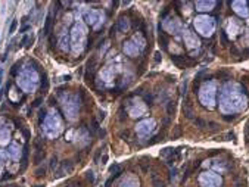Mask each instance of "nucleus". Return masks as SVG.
<instances>
[{
    "label": "nucleus",
    "mask_w": 249,
    "mask_h": 187,
    "mask_svg": "<svg viewBox=\"0 0 249 187\" xmlns=\"http://www.w3.org/2000/svg\"><path fill=\"white\" fill-rule=\"evenodd\" d=\"M16 25H18V21H16V19H13L12 25H10V28H9V34H13V33H15V30H16Z\"/></svg>",
    "instance_id": "c85d7f7f"
},
{
    "label": "nucleus",
    "mask_w": 249,
    "mask_h": 187,
    "mask_svg": "<svg viewBox=\"0 0 249 187\" xmlns=\"http://www.w3.org/2000/svg\"><path fill=\"white\" fill-rule=\"evenodd\" d=\"M86 174H87V175H86V177H87V180H89L91 184H93V183H94V174H93V171H87Z\"/></svg>",
    "instance_id": "c756f323"
},
{
    "label": "nucleus",
    "mask_w": 249,
    "mask_h": 187,
    "mask_svg": "<svg viewBox=\"0 0 249 187\" xmlns=\"http://www.w3.org/2000/svg\"><path fill=\"white\" fill-rule=\"evenodd\" d=\"M34 187H44L43 184H37V186H34Z\"/></svg>",
    "instance_id": "09e8293b"
},
{
    "label": "nucleus",
    "mask_w": 249,
    "mask_h": 187,
    "mask_svg": "<svg viewBox=\"0 0 249 187\" xmlns=\"http://www.w3.org/2000/svg\"><path fill=\"white\" fill-rule=\"evenodd\" d=\"M184 41H186V44H187V47L189 49H193V47H199V40H198V37L193 34L192 31H189V30H186L184 31Z\"/></svg>",
    "instance_id": "6e6552de"
},
{
    "label": "nucleus",
    "mask_w": 249,
    "mask_h": 187,
    "mask_svg": "<svg viewBox=\"0 0 249 187\" xmlns=\"http://www.w3.org/2000/svg\"><path fill=\"white\" fill-rule=\"evenodd\" d=\"M9 155H10V158H13V159H19V155H21L19 147H18L16 145H12L9 147Z\"/></svg>",
    "instance_id": "dca6fc26"
},
{
    "label": "nucleus",
    "mask_w": 249,
    "mask_h": 187,
    "mask_svg": "<svg viewBox=\"0 0 249 187\" xmlns=\"http://www.w3.org/2000/svg\"><path fill=\"white\" fill-rule=\"evenodd\" d=\"M218 77H220V78H224V80H229L230 74H229L227 71H221V72H218Z\"/></svg>",
    "instance_id": "2f4dec72"
},
{
    "label": "nucleus",
    "mask_w": 249,
    "mask_h": 187,
    "mask_svg": "<svg viewBox=\"0 0 249 187\" xmlns=\"http://www.w3.org/2000/svg\"><path fill=\"white\" fill-rule=\"evenodd\" d=\"M175 172H177L175 170H171V171H170V180H173V178L175 177Z\"/></svg>",
    "instance_id": "a19ab883"
},
{
    "label": "nucleus",
    "mask_w": 249,
    "mask_h": 187,
    "mask_svg": "<svg viewBox=\"0 0 249 187\" xmlns=\"http://www.w3.org/2000/svg\"><path fill=\"white\" fill-rule=\"evenodd\" d=\"M171 60L174 62L177 67H180V68L186 65V58H184V56H177V55H173V56H171Z\"/></svg>",
    "instance_id": "f3484780"
},
{
    "label": "nucleus",
    "mask_w": 249,
    "mask_h": 187,
    "mask_svg": "<svg viewBox=\"0 0 249 187\" xmlns=\"http://www.w3.org/2000/svg\"><path fill=\"white\" fill-rule=\"evenodd\" d=\"M159 60H161V53H155V62L159 63Z\"/></svg>",
    "instance_id": "79ce46f5"
},
{
    "label": "nucleus",
    "mask_w": 249,
    "mask_h": 187,
    "mask_svg": "<svg viewBox=\"0 0 249 187\" xmlns=\"http://www.w3.org/2000/svg\"><path fill=\"white\" fill-rule=\"evenodd\" d=\"M84 19L87 21V24H90V25H94V24L99 21V13H97L96 10L90 9V10H87V12L84 13Z\"/></svg>",
    "instance_id": "9b49d317"
},
{
    "label": "nucleus",
    "mask_w": 249,
    "mask_h": 187,
    "mask_svg": "<svg viewBox=\"0 0 249 187\" xmlns=\"http://www.w3.org/2000/svg\"><path fill=\"white\" fill-rule=\"evenodd\" d=\"M215 2H196L195 6H196V10L199 12H205V10H211V9L215 6Z\"/></svg>",
    "instance_id": "f8f14e48"
},
{
    "label": "nucleus",
    "mask_w": 249,
    "mask_h": 187,
    "mask_svg": "<svg viewBox=\"0 0 249 187\" xmlns=\"http://www.w3.org/2000/svg\"><path fill=\"white\" fill-rule=\"evenodd\" d=\"M153 128H155V121L153 119H145V121H141L137 124V133L140 134V136H148L149 133L153 131Z\"/></svg>",
    "instance_id": "0eeeda50"
},
{
    "label": "nucleus",
    "mask_w": 249,
    "mask_h": 187,
    "mask_svg": "<svg viewBox=\"0 0 249 187\" xmlns=\"http://www.w3.org/2000/svg\"><path fill=\"white\" fill-rule=\"evenodd\" d=\"M232 53L233 55H239V52H237V49H236L234 46H232Z\"/></svg>",
    "instance_id": "c03bdc74"
},
{
    "label": "nucleus",
    "mask_w": 249,
    "mask_h": 187,
    "mask_svg": "<svg viewBox=\"0 0 249 187\" xmlns=\"http://www.w3.org/2000/svg\"><path fill=\"white\" fill-rule=\"evenodd\" d=\"M50 24H52V13H49V15H47V18H46V24H44V34H49Z\"/></svg>",
    "instance_id": "412c9836"
},
{
    "label": "nucleus",
    "mask_w": 249,
    "mask_h": 187,
    "mask_svg": "<svg viewBox=\"0 0 249 187\" xmlns=\"http://www.w3.org/2000/svg\"><path fill=\"white\" fill-rule=\"evenodd\" d=\"M74 170V164L71 161H64L62 164H60V168H59L58 171H56V178H59V177H62L65 172H71V171Z\"/></svg>",
    "instance_id": "9d476101"
},
{
    "label": "nucleus",
    "mask_w": 249,
    "mask_h": 187,
    "mask_svg": "<svg viewBox=\"0 0 249 187\" xmlns=\"http://www.w3.org/2000/svg\"><path fill=\"white\" fill-rule=\"evenodd\" d=\"M193 122H195V125H198V127H199V128H202V127H207V122H205L203 119H200V118H196V119H195V121H193Z\"/></svg>",
    "instance_id": "a878e982"
},
{
    "label": "nucleus",
    "mask_w": 249,
    "mask_h": 187,
    "mask_svg": "<svg viewBox=\"0 0 249 187\" xmlns=\"http://www.w3.org/2000/svg\"><path fill=\"white\" fill-rule=\"evenodd\" d=\"M243 55H249V49H246V50H243Z\"/></svg>",
    "instance_id": "de8ad7c7"
},
{
    "label": "nucleus",
    "mask_w": 249,
    "mask_h": 187,
    "mask_svg": "<svg viewBox=\"0 0 249 187\" xmlns=\"http://www.w3.org/2000/svg\"><path fill=\"white\" fill-rule=\"evenodd\" d=\"M72 37H74V50L75 52H81L84 44V38H86V28L81 22L75 24L72 28Z\"/></svg>",
    "instance_id": "39448f33"
},
{
    "label": "nucleus",
    "mask_w": 249,
    "mask_h": 187,
    "mask_svg": "<svg viewBox=\"0 0 249 187\" xmlns=\"http://www.w3.org/2000/svg\"><path fill=\"white\" fill-rule=\"evenodd\" d=\"M60 44H62L64 50H68V35H62L60 37Z\"/></svg>",
    "instance_id": "b1692460"
},
{
    "label": "nucleus",
    "mask_w": 249,
    "mask_h": 187,
    "mask_svg": "<svg viewBox=\"0 0 249 187\" xmlns=\"http://www.w3.org/2000/svg\"><path fill=\"white\" fill-rule=\"evenodd\" d=\"M121 171H123V167H121L119 164H114V165L109 168V172H112V175H118V174H121Z\"/></svg>",
    "instance_id": "6ab92c4d"
},
{
    "label": "nucleus",
    "mask_w": 249,
    "mask_h": 187,
    "mask_svg": "<svg viewBox=\"0 0 249 187\" xmlns=\"http://www.w3.org/2000/svg\"><path fill=\"white\" fill-rule=\"evenodd\" d=\"M9 142V131L8 128L0 127V145H6Z\"/></svg>",
    "instance_id": "2eb2a0df"
},
{
    "label": "nucleus",
    "mask_w": 249,
    "mask_h": 187,
    "mask_svg": "<svg viewBox=\"0 0 249 187\" xmlns=\"http://www.w3.org/2000/svg\"><path fill=\"white\" fill-rule=\"evenodd\" d=\"M106 161H108V156L105 155V156H103V159H102V164H106Z\"/></svg>",
    "instance_id": "a18cd8bd"
},
{
    "label": "nucleus",
    "mask_w": 249,
    "mask_h": 187,
    "mask_svg": "<svg viewBox=\"0 0 249 187\" xmlns=\"http://www.w3.org/2000/svg\"><path fill=\"white\" fill-rule=\"evenodd\" d=\"M152 178H153V187H164V183L156 178V174H152Z\"/></svg>",
    "instance_id": "393cba45"
},
{
    "label": "nucleus",
    "mask_w": 249,
    "mask_h": 187,
    "mask_svg": "<svg viewBox=\"0 0 249 187\" xmlns=\"http://www.w3.org/2000/svg\"><path fill=\"white\" fill-rule=\"evenodd\" d=\"M118 113H119V121H124V108H121Z\"/></svg>",
    "instance_id": "4c0bfd02"
},
{
    "label": "nucleus",
    "mask_w": 249,
    "mask_h": 187,
    "mask_svg": "<svg viewBox=\"0 0 249 187\" xmlns=\"http://www.w3.org/2000/svg\"><path fill=\"white\" fill-rule=\"evenodd\" d=\"M42 102H43V99H42V97H40V99H37V100H35V102L33 103V106H34V108H37V106H38V105H40V103H42Z\"/></svg>",
    "instance_id": "ea45409f"
},
{
    "label": "nucleus",
    "mask_w": 249,
    "mask_h": 187,
    "mask_svg": "<svg viewBox=\"0 0 249 187\" xmlns=\"http://www.w3.org/2000/svg\"><path fill=\"white\" fill-rule=\"evenodd\" d=\"M232 5H233V8H234V10L239 15H242V16H248L249 15V9H248V3L246 2H233Z\"/></svg>",
    "instance_id": "1a4fd4ad"
},
{
    "label": "nucleus",
    "mask_w": 249,
    "mask_h": 187,
    "mask_svg": "<svg viewBox=\"0 0 249 187\" xmlns=\"http://www.w3.org/2000/svg\"><path fill=\"white\" fill-rule=\"evenodd\" d=\"M145 99H146V103H148V105H152V103H153V97H152V94H146Z\"/></svg>",
    "instance_id": "72a5a7b5"
},
{
    "label": "nucleus",
    "mask_w": 249,
    "mask_h": 187,
    "mask_svg": "<svg viewBox=\"0 0 249 187\" xmlns=\"http://www.w3.org/2000/svg\"><path fill=\"white\" fill-rule=\"evenodd\" d=\"M181 90H183V92H181L183 96L186 97V93H187V81H186V80H184V83H183V88H181Z\"/></svg>",
    "instance_id": "f704fd0d"
},
{
    "label": "nucleus",
    "mask_w": 249,
    "mask_h": 187,
    "mask_svg": "<svg viewBox=\"0 0 249 187\" xmlns=\"http://www.w3.org/2000/svg\"><path fill=\"white\" fill-rule=\"evenodd\" d=\"M56 165H58V159H56V156L55 158H52V164H50V168L55 171V168H56Z\"/></svg>",
    "instance_id": "473e14b6"
},
{
    "label": "nucleus",
    "mask_w": 249,
    "mask_h": 187,
    "mask_svg": "<svg viewBox=\"0 0 249 187\" xmlns=\"http://www.w3.org/2000/svg\"><path fill=\"white\" fill-rule=\"evenodd\" d=\"M119 187H139V180H134L133 177H128V178H125L121 183Z\"/></svg>",
    "instance_id": "4468645a"
},
{
    "label": "nucleus",
    "mask_w": 249,
    "mask_h": 187,
    "mask_svg": "<svg viewBox=\"0 0 249 187\" xmlns=\"http://www.w3.org/2000/svg\"><path fill=\"white\" fill-rule=\"evenodd\" d=\"M174 153H175V150H174V149H171V147H167V149H164V150L161 152V156H162V158H168L170 155L173 156Z\"/></svg>",
    "instance_id": "4be33fe9"
},
{
    "label": "nucleus",
    "mask_w": 249,
    "mask_h": 187,
    "mask_svg": "<svg viewBox=\"0 0 249 187\" xmlns=\"http://www.w3.org/2000/svg\"><path fill=\"white\" fill-rule=\"evenodd\" d=\"M195 27H196V30H198L202 35L209 37V35L214 33V30H215V22H214V18L198 16L195 19Z\"/></svg>",
    "instance_id": "7ed1b4c3"
},
{
    "label": "nucleus",
    "mask_w": 249,
    "mask_h": 187,
    "mask_svg": "<svg viewBox=\"0 0 249 187\" xmlns=\"http://www.w3.org/2000/svg\"><path fill=\"white\" fill-rule=\"evenodd\" d=\"M44 158V152L43 150H37V153L34 155V164H40Z\"/></svg>",
    "instance_id": "aec40b11"
},
{
    "label": "nucleus",
    "mask_w": 249,
    "mask_h": 187,
    "mask_svg": "<svg viewBox=\"0 0 249 187\" xmlns=\"http://www.w3.org/2000/svg\"><path fill=\"white\" fill-rule=\"evenodd\" d=\"M242 90L243 87L239 84H225L223 92H221V97H220V108L223 112H236V111H243L246 109V99L242 96Z\"/></svg>",
    "instance_id": "f257e3e1"
},
{
    "label": "nucleus",
    "mask_w": 249,
    "mask_h": 187,
    "mask_svg": "<svg viewBox=\"0 0 249 187\" xmlns=\"http://www.w3.org/2000/svg\"><path fill=\"white\" fill-rule=\"evenodd\" d=\"M91 131H93V133L99 131V122H97L96 119H93V121H91Z\"/></svg>",
    "instance_id": "cd10ccee"
},
{
    "label": "nucleus",
    "mask_w": 249,
    "mask_h": 187,
    "mask_svg": "<svg viewBox=\"0 0 249 187\" xmlns=\"http://www.w3.org/2000/svg\"><path fill=\"white\" fill-rule=\"evenodd\" d=\"M199 97H200V102L202 105L205 106V108H214V105H215V85L212 81H209V83H205V84L200 87V92H199Z\"/></svg>",
    "instance_id": "f03ea898"
},
{
    "label": "nucleus",
    "mask_w": 249,
    "mask_h": 187,
    "mask_svg": "<svg viewBox=\"0 0 249 187\" xmlns=\"http://www.w3.org/2000/svg\"><path fill=\"white\" fill-rule=\"evenodd\" d=\"M223 118H224L225 121H233V119H236V115H232V117H229V115H224Z\"/></svg>",
    "instance_id": "58836bf2"
},
{
    "label": "nucleus",
    "mask_w": 249,
    "mask_h": 187,
    "mask_svg": "<svg viewBox=\"0 0 249 187\" xmlns=\"http://www.w3.org/2000/svg\"><path fill=\"white\" fill-rule=\"evenodd\" d=\"M116 30L119 31V33H125L127 30H128V21H127V18L125 16H121L118 21H116Z\"/></svg>",
    "instance_id": "ddd939ff"
},
{
    "label": "nucleus",
    "mask_w": 249,
    "mask_h": 187,
    "mask_svg": "<svg viewBox=\"0 0 249 187\" xmlns=\"http://www.w3.org/2000/svg\"><path fill=\"white\" fill-rule=\"evenodd\" d=\"M52 117L46 119V127H44V131H46V134L50 131V136L49 137H56L59 134V131H60V128H62V124H60V119L58 117V112L53 111L50 113Z\"/></svg>",
    "instance_id": "20e7f679"
},
{
    "label": "nucleus",
    "mask_w": 249,
    "mask_h": 187,
    "mask_svg": "<svg viewBox=\"0 0 249 187\" xmlns=\"http://www.w3.org/2000/svg\"><path fill=\"white\" fill-rule=\"evenodd\" d=\"M208 124L211 125V130H217V127H218V125H217L215 122H208Z\"/></svg>",
    "instance_id": "37998d69"
},
{
    "label": "nucleus",
    "mask_w": 249,
    "mask_h": 187,
    "mask_svg": "<svg viewBox=\"0 0 249 187\" xmlns=\"http://www.w3.org/2000/svg\"><path fill=\"white\" fill-rule=\"evenodd\" d=\"M44 172H46V168H44V167H43V168H38V170H35V177H43Z\"/></svg>",
    "instance_id": "7c9ffc66"
},
{
    "label": "nucleus",
    "mask_w": 249,
    "mask_h": 187,
    "mask_svg": "<svg viewBox=\"0 0 249 187\" xmlns=\"http://www.w3.org/2000/svg\"><path fill=\"white\" fill-rule=\"evenodd\" d=\"M100 153H102V149H99V150L96 152V155H94V162H96V164L99 162V156H100Z\"/></svg>",
    "instance_id": "e433bc0d"
},
{
    "label": "nucleus",
    "mask_w": 249,
    "mask_h": 187,
    "mask_svg": "<svg viewBox=\"0 0 249 187\" xmlns=\"http://www.w3.org/2000/svg\"><path fill=\"white\" fill-rule=\"evenodd\" d=\"M200 184L203 187H220L223 180L220 175H217L215 172H203L199 177Z\"/></svg>",
    "instance_id": "423d86ee"
},
{
    "label": "nucleus",
    "mask_w": 249,
    "mask_h": 187,
    "mask_svg": "<svg viewBox=\"0 0 249 187\" xmlns=\"http://www.w3.org/2000/svg\"><path fill=\"white\" fill-rule=\"evenodd\" d=\"M158 40H159V44H161V47L167 50L168 49V38H167V35L162 33V31H159V35H158Z\"/></svg>",
    "instance_id": "a211bd4d"
},
{
    "label": "nucleus",
    "mask_w": 249,
    "mask_h": 187,
    "mask_svg": "<svg viewBox=\"0 0 249 187\" xmlns=\"http://www.w3.org/2000/svg\"><path fill=\"white\" fill-rule=\"evenodd\" d=\"M2 75H3V71L0 69V84H2Z\"/></svg>",
    "instance_id": "49530a36"
},
{
    "label": "nucleus",
    "mask_w": 249,
    "mask_h": 187,
    "mask_svg": "<svg viewBox=\"0 0 249 187\" xmlns=\"http://www.w3.org/2000/svg\"><path fill=\"white\" fill-rule=\"evenodd\" d=\"M167 112H168V115H170V117H173V115H174V112H175V103L174 102H168Z\"/></svg>",
    "instance_id": "5701e85b"
},
{
    "label": "nucleus",
    "mask_w": 249,
    "mask_h": 187,
    "mask_svg": "<svg viewBox=\"0 0 249 187\" xmlns=\"http://www.w3.org/2000/svg\"><path fill=\"white\" fill-rule=\"evenodd\" d=\"M221 43H223V46H227V37L224 33H221Z\"/></svg>",
    "instance_id": "c9c22d12"
},
{
    "label": "nucleus",
    "mask_w": 249,
    "mask_h": 187,
    "mask_svg": "<svg viewBox=\"0 0 249 187\" xmlns=\"http://www.w3.org/2000/svg\"><path fill=\"white\" fill-rule=\"evenodd\" d=\"M180 136H181V128H180V125H177V127L174 128V134H173V138H178Z\"/></svg>",
    "instance_id": "bb28decb"
}]
</instances>
